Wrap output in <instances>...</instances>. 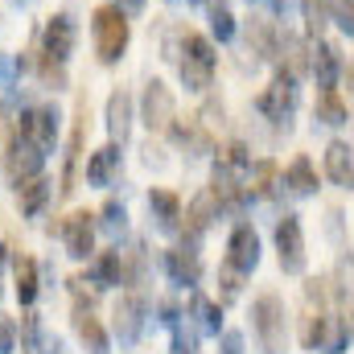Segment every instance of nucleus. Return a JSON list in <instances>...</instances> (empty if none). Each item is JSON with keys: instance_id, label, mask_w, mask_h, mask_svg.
I'll return each mask as SVG.
<instances>
[{"instance_id": "49530a36", "label": "nucleus", "mask_w": 354, "mask_h": 354, "mask_svg": "<svg viewBox=\"0 0 354 354\" xmlns=\"http://www.w3.org/2000/svg\"><path fill=\"white\" fill-rule=\"evenodd\" d=\"M268 4H276V0H268Z\"/></svg>"}, {"instance_id": "7c9ffc66", "label": "nucleus", "mask_w": 354, "mask_h": 354, "mask_svg": "<svg viewBox=\"0 0 354 354\" xmlns=\"http://www.w3.org/2000/svg\"><path fill=\"white\" fill-rule=\"evenodd\" d=\"M272 194H276V161H252L248 198H272Z\"/></svg>"}, {"instance_id": "473e14b6", "label": "nucleus", "mask_w": 354, "mask_h": 354, "mask_svg": "<svg viewBox=\"0 0 354 354\" xmlns=\"http://www.w3.org/2000/svg\"><path fill=\"white\" fill-rule=\"evenodd\" d=\"M210 37L214 41H231L235 37V17L227 4H210Z\"/></svg>"}, {"instance_id": "f257e3e1", "label": "nucleus", "mask_w": 354, "mask_h": 354, "mask_svg": "<svg viewBox=\"0 0 354 354\" xmlns=\"http://www.w3.org/2000/svg\"><path fill=\"white\" fill-rule=\"evenodd\" d=\"M248 169H252V153L243 140H231L227 149H218L214 157V174H210V189L223 206L239 210L248 202Z\"/></svg>"}, {"instance_id": "37998d69", "label": "nucleus", "mask_w": 354, "mask_h": 354, "mask_svg": "<svg viewBox=\"0 0 354 354\" xmlns=\"http://www.w3.org/2000/svg\"><path fill=\"white\" fill-rule=\"evenodd\" d=\"M124 4H128V8H140V4H145V0H124Z\"/></svg>"}, {"instance_id": "f8f14e48", "label": "nucleus", "mask_w": 354, "mask_h": 354, "mask_svg": "<svg viewBox=\"0 0 354 354\" xmlns=\"http://www.w3.org/2000/svg\"><path fill=\"white\" fill-rule=\"evenodd\" d=\"M75 41H79L75 17H71V12H54V17L46 21V29H41V54L66 66V58L75 54Z\"/></svg>"}, {"instance_id": "a878e982", "label": "nucleus", "mask_w": 354, "mask_h": 354, "mask_svg": "<svg viewBox=\"0 0 354 354\" xmlns=\"http://www.w3.org/2000/svg\"><path fill=\"white\" fill-rule=\"evenodd\" d=\"M248 46L256 50V58H264V62H276L280 29H276L268 17H252V21H248Z\"/></svg>"}, {"instance_id": "4468645a", "label": "nucleus", "mask_w": 354, "mask_h": 354, "mask_svg": "<svg viewBox=\"0 0 354 354\" xmlns=\"http://www.w3.org/2000/svg\"><path fill=\"white\" fill-rule=\"evenodd\" d=\"M4 161H8V177H12V181H25V177L41 174V161H46V153H41V149H37L33 140H25V136H21V132L12 128Z\"/></svg>"}, {"instance_id": "ea45409f", "label": "nucleus", "mask_w": 354, "mask_h": 354, "mask_svg": "<svg viewBox=\"0 0 354 354\" xmlns=\"http://www.w3.org/2000/svg\"><path fill=\"white\" fill-rule=\"evenodd\" d=\"M218 354H243V334L239 330H227L223 342H218Z\"/></svg>"}, {"instance_id": "72a5a7b5", "label": "nucleus", "mask_w": 354, "mask_h": 354, "mask_svg": "<svg viewBox=\"0 0 354 354\" xmlns=\"http://www.w3.org/2000/svg\"><path fill=\"white\" fill-rule=\"evenodd\" d=\"M99 227L107 231V235H124V227H128V210H124V202H107L103 210H99Z\"/></svg>"}, {"instance_id": "39448f33", "label": "nucleus", "mask_w": 354, "mask_h": 354, "mask_svg": "<svg viewBox=\"0 0 354 354\" xmlns=\"http://www.w3.org/2000/svg\"><path fill=\"white\" fill-rule=\"evenodd\" d=\"M301 342H305V351L342 354L346 346H351V322H346V317H338V313L317 309V313H309V317H305Z\"/></svg>"}, {"instance_id": "aec40b11", "label": "nucleus", "mask_w": 354, "mask_h": 354, "mask_svg": "<svg viewBox=\"0 0 354 354\" xmlns=\"http://www.w3.org/2000/svg\"><path fill=\"white\" fill-rule=\"evenodd\" d=\"M50 198H54L50 177L33 174V177H25V181H17V202H21V214H25V218H37V214L50 206Z\"/></svg>"}, {"instance_id": "2eb2a0df", "label": "nucleus", "mask_w": 354, "mask_h": 354, "mask_svg": "<svg viewBox=\"0 0 354 354\" xmlns=\"http://www.w3.org/2000/svg\"><path fill=\"white\" fill-rule=\"evenodd\" d=\"M218 210H223V202L214 198V189H210V185H206L189 206H185V243H189V248L206 235V227L218 218Z\"/></svg>"}, {"instance_id": "1a4fd4ad", "label": "nucleus", "mask_w": 354, "mask_h": 354, "mask_svg": "<svg viewBox=\"0 0 354 354\" xmlns=\"http://www.w3.org/2000/svg\"><path fill=\"white\" fill-rule=\"evenodd\" d=\"M140 120H145L149 132H169V124L177 120L174 91L165 87L161 79H149V83H145V95H140Z\"/></svg>"}, {"instance_id": "c85d7f7f", "label": "nucleus", "mask_w": 354, "mask_h": 354, "mask_svg": "<svg viewBox=\"0 0 354 354\" xmlns=\"http://www.w3.org/2000/svg\"><path fill=\"white\" fill-rule=\"evenodd\" d=\"M313 115H317L322 124H330V128H342V124L351 120V107L342 103L338 87H322L317 91V103H313Z\"/></svg>"}, {"instance_id": "ddd939ff", "label": "nucleus", "mask_w": 354, "mask_h": 354, "mask_svg": "<svg viewBox=\"0 0 354 354\" xmlns=\"http://www.w3.org/2000/svg\"><path fill=\"white\" fill-rule=\"evenodd\" d=\"M223 264H231L235 272H243V276L256 272V264H260V235H256L252 223H239V227L231 231V239H227V260H223Z\"/></svg>"}, {"instance_id": "dca6fc26", "label": "nucleus", "mask_w": 354, "mask_h": 354, "mask_svg": "<svg viewBox=\"0 0 354 354\" xmlns=\"http://www.w3.org/2000/svg\"><path fill=\"white\" fill-rule=\"evenodd\" d=\"M165 272H169V280L181 284V288H198V280H202V260H198V252H194L189 243H181V248H169V252H165Z\"/></svg>"}, {"instance_id": "c03bdc74", "label": "nucleus", "mask_w": 354, "mask_h": 354, "mask_svg": "<svg viewBox=\"0 0 354 354\" xmlns=\"http://www.w3.org/2000/svg\"><path fill=\"white\" fill-rule=\"evenodd\" d=\"M0 264H4V243H0Z\"/></svg>"}, {"instance_id": "5701e85b", "label": "nucleus", "mask_w": 354, "mask_h": 354, "mask_svg": "<svg viewBox=\"0 0 354 354\" xmlns=\"http://www.w3.org/2000/svg\"><path fill=\"white\" fill-rule=\"evenodd\" d=\"M326 177L342 189H354V145H346V140L326 145Z\"/></svg>"}, {"instance_id": "f03ea898", "label": "nucleus", "mask_w": 354, "mask_h": 354, "mask_svg": "<svg viewBox=\"0 0 354 354\" xmlns=\"http://www.w3.org/2000/svg\"><path fill=\"white\" fill-rule=\"evenodd\" d=\"M91 37H95V54L103 66H115L124 54H128V41H132V25H128V12L120 4H99L91 12Z\"/></svg>"}, {"instance_id": "423d86ee", "label": "nucleus", "mask_w": 354, "mask_h": 354, "mask_svg": "<svg viewBox=\"0 0 354 354\" xmlns=\"http://www.w3.org/2000/svg\"><path fill=\"white\" fill-rule=\"evenodd\" d=\"M17 132L25 140H33L41 153H54L58 149V107L50 103H33L17 115Z\"/></svg>"}, {"instance_id": "6e6552de", "label": "nucleus", "mask_w": 354, "mask_h": 354, "mask_svg": "<svg viewBox=\"0 0 354 354\" xmlns=\"http://www.w3.org/2000/svg\"><path fill=\"white\" fill-rule=\"evenodd\" d=\"M256 111H260L264 120H272L276 128H288V120H292V111H297V79H288V75L276 71L272 87H264L260 99H256Z\"/></svg>"}, {"instance_id": "9b49d317", "label": "nucleus", "mask_w": 354, "mask_h": 354, "mask_svg": "<svg viewBox=\"0 0 354 354\" xmlns=\"http://www.w3.org/2000/svg\"><path fill=\"white\" fill-rule=\"evenodd\" d=\"M95 231H99V223H95L91 210H75V214L62 218L58 235H62V248H66L71 260H91L95 256Z\"/></svg>"}, {"instance_id": "20e7f679", "label": "nucleus", "mask_w": 354, "mask_h": 354, "mask_svg": "<svg viewBox=\"0 0 354 354\" xmlns=\"http://www.w3.org/2000/svg\"><path fill=\"white\" fill-rule=\"evenodd\" d=\"M177 71H181V83L185 91H202L214 83V71H218V54H214V41L206 33H185L181 37V58H177Z\"/></svg>"}, {"instance_id": "2f4dec72", "label": "nucleus", "mask_w": 354, "mask_h": 354, "mask_svg": "<svg viewBox=\"0 0 354 354\" xmlns=\"http://www.w3.org/2000/svg\"><path fill=\"white\" fill-rule=\"evenodd\" d=\"M301 17H305L309 37H317L326 29V21H334V0H301Z\"/></svg>"}, {"instance_id": "e433bc0d", "label": "nucleus", "mask_w": 354, "mask_h": 354, "mask_svg": "<svg viewBox=\"0 0 354 354\" xmlns=\"http://www.w3.org/2000/svg\"><path fill=\"white\" fill-rule=\"evenodd\" d=\"M218 284H223V301H235V297L243 292V272H235L231 264H223V272H218Z\"/></svg>"}, {"instance_id": "b1692460", "label": "nucleus", "mask_w": 354, "mask_h": 354, "mask_svg": "<svg viewBox=\"0 0 354 354\" xmlns=\"http://www.w3.org/2000/svg\"><path fill=\"white\" fill-rule=\"evenodd\" d=\"M132 111H136V103H132L128 91H111L107 95V132H111L115 145H124L132 136Z\"/></svg>"}, {"instance_id": "a211bd4d", "label": "nucleus", "mask_w": 354, "mask_h": 354, "mask_svg": "<svg viewBox=\"0 0 354 354\" xmlns=\"http://www.w3.org/2000/svg\"><path fill=\"white\" fill-rule=\"evenodd\" d=\"M120 149H124V145L111 140V145H103V149L91 153L87 157V185H99V189H103V185H111V181L120 177V165H124V153H120Z\"/></svg>"}, {"instance_id": "4c0bfd02", "label": "nucleus", "mask_w": 354, "mask_h": 354, "mask_svg": "<svg viewBox=\"0 0 354 354\" xmlns=\"http://www.w3.org/2000/svg\"><path fill=\"white\" fill-rule=\"evenodd\" d=\"M334 21L342 25V33H354V0H334Z\"/></svg>"}, {"instance_id": "4be33fe9", "label": "nucleus", "mask_w": 354, "mask_h": 354, "mask_svg": "<svg viewBox=\"0 0 354 354\" xmlns=\"http://www.w3.org/2000/svg\"><path fill=\"white\" fill-rule=\"evenodd\" d=\"M83 136H87V103L79 107L75 132H71V140H66V161H62V194H75V181H79V161H83Z\"/></svg>"}, {"instance_id": "79ce46f5", "label": "nucleus", "mask_w": 354, "mask_h": 354, "mask_svg": "<svg viewBox=\"0 0 354 354\" xmlns=\"http://www.w3.org/2000/svg\"><path fill=\"white\" fill-rule=\"evenodd\" d=\"M346 83H351V91H354V54H351V66H346Z\"/></svg>"}, {"instance_id": "f3484780", "label": "nucleus", "mask_w": 354, "mask_h": 354, "mask_svg": "<svg viewBox=\"0 0 354 354\" xmlns=\"http://www.w3.org/2000/svg\"><path fill=\"white\" fill-rule=\"evenodd\" d=\"M309 71L317 79V87H338V75H342V50L334 41H317L309 46Z\"/></svg>"}, {"instance_id": "7ed1b4c3", "label": "nucleus", "mask_w": 354, "mask_h": 354, "mask_svg": "<svg viewBox=\"0 0 354 354\" xmlns=\"http://www.w3.org/2000/svg\"><path fill=\"white\" fill-rule=\"evenodd\" d=\"M252 330L264 354H288V313L276 292H260L252 301Z\"/></svg>"}, {"instance_id": "cd10ccee", "label": "nucleus", "mask_w": 354, "mask_h": 354, "mask_svg": "<svg viewBox=\"0 0 354 354\" xmlns=\"http://www.w3.org/2000/svg\"><path fill=\"white\" fill-rule=\"evenodd\" d=\"M284 189L297 194V198L317 194V169H313L309 157H292V161H288V169H284Z\"/></svg>"}, {"instance_id": "0eeeda50", "label": "nucleus", "mask_w": 354, "mask_h": 354, "mask_svg": "<svg viewBox=\"0 0 354 354\" xmlns=\"http://www.w3.org/2000/svg\"><path fill=\"white\" fill-rule=\"evenodd\" d=\"M276 256H280V272H288V276H301L305 264H309L305 231H301L297 214H280V223H276Z\"/></svg>"}, {"instance_id": "a18cd8bd", "label": "nucleus", "mask_w": 354, "mask_h": 354, "mask_svg": "<svg viewBox=\"0 0 354 354\" xmlns=\"http://www.w3.org/2000/svg\"><path fill=\"white\" fill-rule=\"evenodd\" d=\"M351 330H354V317H351Z\"/></svg>"}, {"instance_id": "6ab92c4d", "label": "nucleus", "mask_w": 354, "mask_h": 354, "mask_svg": "<svg viewBox=\"0 0 354 354\" xmlns=\"http://www.w3.org/2000/svg\"><path fill=\"white\" fill-rule=\"evenodd\" d=\"M75 334H79V342L87 346V354H111V338H107V330H103V322L91 313L87 305H75Z\"/></svg>"}, {"instance_id": "de8ad7c7", "label": "nucleus", "mask_w": 354, "mask_h": 354, "mask_svg": "<svg viewBox=\"0 0 354 354\" xmlns=\"http://www.w3.org/2000/svg\"><path fill=\"white\" fill-rule=\"evenodd\" d=\"M17 4H21V0H17Z\"/></svg>"}, {"instance_id": "393cba45", "label": "nucleus", "mask_w": 354, "mask_h": 354, "mask_svg": "<svg viewBox=\"0 0 354 354\" xmlns=\"http://www.w3.org/2000/svg\"><path fill=\"white\" fill-rule=\"evenodd\" d=\"M87 284H95V288L124 284V252H120V248H111V252H99V256H91Z\"/></svg>"}, {"instance_id": "58836bf2", "label": "nucleus", "mask_w": 354, "mask_h": 354, "mask_svg": "<svg viewBox=\"0 0 354 354\" xmlns=\"http://www.w3.org/2000/svg\"><path fill=\"white\" fill-rule=\"evenodd\" d=\"M17 351V322L12 317H0V354Z\"/></svg>"}, {"instance_id": "a19ab883", "label": "nucleus", "mask_w": 354, "mask_h": 354, "mask_svg": "<svg viewBox=\"0 0 354 354\" xmlns=\"http://www.w3.org/2000/svg\"><path fill=\"white\" fill-rule=\"evenodd\" d=\"M161 322H165V326H177V322H181V313H177L174 301H161Z\"/></svg>"}, {"instance_id": "c9c22d12", "label": "nucleus", "mask_w": 354, "mask_h": 354, "mask_svg": "<svg viewBox=\"0 0 354 354\" xmlns=\"http://www.w3.org/2000/svg\"><path fill=\"white\" fill-rule=\"evenodd\" d=\"M169 354H198V330H189V326H174V346Z\"/></svg>"}, {"instance_id": "9d476101", "label": "nucleus", "mask_w": 354, "mask_h": 354, "mask_svg": "<svg viewBox=\"0 0 354 354\" xmlns=\"http://www.w3.org/2000/svg\"><path fill=\"white\" fill-rule=\"evenodd\" d=\"M145 322H149V301H145V292H140V288L124 292L120 305H115V322H111L120 346H136L140 334H145Z\"/></svg>"}, {"instance_id": "412c9836", "label": "nucleus", "mask_w": 354, "mask_h": 354, "mask_svg": "<svg viewBox=\"0 0 354 354\" xmlns=\"http://www.w3.org/2000/svg\"><path fill=\"white\" fill-rule=\"evenodd\" d=\"M149 218H153L157 231L174 235L177 227H181V198H177L174 189H153L149 194Z\"/></svg>"}, {"instance_id": "bb28decb", "label": "nucleus", "mask_w": 354, "mask_h": 354, "mask_svg": "<svg viewBox=\"0 0 354 354\" xmlns=\"http://www.w3.org/2000/svg\"><path fill=\"white\" fill-rule=\"evenodd\" d=\"M189 317L198 322V334L218 338V330H223V305H214V301L202 297L198 288H189Z\"/></svg>"}, {"instance_id": "c756f323", "label": "nucleus", "mask_w": 354, "mask_h": 354, "mask_svg": "<svg viewBox=\"0 0 354 354\" xmlns=\"http://www.w3.org/2000/svg\"><path fill=\"white\" fill-rule=\"evenodd\" d=\"M41 268H37V260H29V256H17V301L29 309L33 301H37V292H41Z\"/></svg>"}, {"instance_id": "f704fd0d", "label": "nucleus", "mask_w": 354, "mask_h": 354, "mask_svg": "<svg viewBox=\"0 0 354 354\" xmlns=\"http://www.w3.org/2000/svg\"><path fill=\"white\" fill-rule=\"evenodd\" d=\"M37 71H41V83H46V87H66V66H62V62H54V58H46V54H41V58H37Z\"/></svg>"}]
</instances>
